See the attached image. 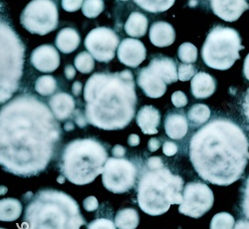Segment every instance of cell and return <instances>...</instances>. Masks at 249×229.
<instances>
[{"label": "cell", "instance_id": "d4e9b609", "mask_svg": "<svg viewBox=\"0 0 249 229\" xmlns=\"http://www.w3.org/2000/svg\"><path fill=\"white\" fill-rule=\"evenodd\" d=\"M22 204L15 198H3L0 200V220L15 221L21 215Z\"/></svg>", "mask_w": 249, "mask_h": 229}, {"label": "cell", "instance_id": "ab89813d", "mask_svg": "<svg viewBox=\"0 0 249 229\" xmlns=\"http://www.w3.org/2000/svg\"><path fill=\"white\" fill-rule=\"evenodd\" d=\"M83 205H84L86 211L91 212L98 210L99 202L95 196H89L84 200V202H83Z\"/></svg>", "mask_w": 249, "mask_h": 229}, {"label": "cell", "instance_id": "60d3db41", "mask_svg": "<svg viewBox=\"0 0 249 229\" xmlns=\"http://www.w3.org/2000/svg\"><path fill=\"white\" fill-rule=\"evenodd\" d=\"M160 141H159L158 139L153 138V139H151V140L149 141L148 148H149L150 152L154 153V152L158 151V150L160 149Z\"/></svg>", "mask_w": 249, "mask_h": 229}, {"label": "cell", "instance_id": "4fadbf2b", "mask_svg": "<svg viewBox=\"0 0 249 229\" xmlns=\"http://www.w3.org/2000/svg\"><path fill=\"white\" fill-rule=\"evenodd\" d=\"M147 50L137 39H124L118 48V58L121 63L128 67L137 68L146 59Z\"/></svg>", "mask_w": 249, "mask_h": 229}, {"label": "cell", "instance_id": "8fae6325", "mask_svg": "<svg viewBox=\"0 0 249 229\" xmlns=\"http://www.w3.org/2000/svg\"><path fill=\"white\" fill-rule=\"evenodd\" d=\"M213 201V193L205 183L190 182L184 186L178 211L186 216L199 218L211 210Z\"/></svg>", "mask_w": 249, "mask_h": 229}, {"label": "cell", "instance_id": "b9f144b4", "mask_svg": "<svg viewBox=\"0 0 249 229\" xmlns=\"http://www.w3.org/2000/svg\"><path fill=\"white\" fill-rule=\"evenodd\" d=\"M112 153H113L114 157L122 158V157L124 156V154H126V149H124V147H122V145H120V144H117V145H115V147L113 148Z\"/></svg>", "mask_w": 249, "mask_h": 229}, {"label": "cell", "instance_id": "cb8c5ba5", "mask_svg": "<svg viewBox=\"0 0 249 229\" xmlns=\"http://www.w3.org/2000/svg\"><path fill=\"white\" fill-rule=\"evenodd\" d=\"M149 26L148 18L140 12H133L126 24H124V31L131 37H142L147 33Z\"/></svg>", "mask_w": 249, "mask_h": 229}, {"label": "cell", "instance_id": "f1b7e54d", "mask_svg": "<svg viewBox=\"0 0 249 229\" xmlns=\"http://www.w3.org/2000/svg\"><path fill=\"white\" fill-rule=\"evenodd\" d=\"M56 89L57 82L52 76H41L35 82V91L41 96H50L56 91Z\"/></svg>", "mask_w": 249, "mask_h": 229}, {"label": "cell", "instance_id": "74e56055", "mask_svg": "<svg viewBox=\"0 0 249 229\" xmlns=\"http://www.w3.org/2000/svg\"><path fill=\"white\" fill-rule=\"evenodd\" d=\"M242 211L247 219H249V176L246 179L245 186H244V192H243V198H242Z\"/></svg>", "mask_w": 249, "mask_h": 229}, {"label": "cell", "instance_id": "7bdbcfd3", "mask_svg": "<svg viewBox=\"0 0 249 229\" xmlns=\"http://www.w3.org/2000/svg\"><path fill=\"white\" fill-rule=\"evenodd\" d=\"M243 111H244V115L247 118L248 122H249V89L247 90L245 96H244V100H243Z\"/></svg>", "mask_w": 249, "mask_h": 229}, {"label": "cell", "instance_id": "8d00e7d4", "mask_svg": "<svg viewBox=\"0 0 249 229\" xmlns=\"http://www.w3.org/2000/svg\"><path fill=\"white\" fill-rule=\"evenodd\" d=\"M188 97L181 91H177L172 95V103L177 108H183L188 105Z\"/></svg>", "mask_w": 249, "mask_h": 229}, {"label": "cell", "instance_id": "1f68e13d", "mask_svg": "<svg viewBox=\"0 0 249 229\" xmlns=\"http://www.w3.org/2000/svg\"><path fill=\"white\" fill-rule=\"evenodd\" d=\"M178 55L183 63L191 64L197 59V49L194 44L185 42L178 47Z\"/></svg>", "mask_w": 249, "mask_h": 229}, {"label": "cell", "instance_id": "5b68a950", "mask_svg": "<svg viewBox=\"0 0 249 229\" xmlns=\"http://www.w3.org/2000/svg\"><path fill=\"white\" fill-rule=\"evenodd\" d=\"M85 224L73 197L61 191L43 190L27 203L22 229H80Z\"/></svg>", "mask_w": 249, "mask_h": 229}, {"label": "cell", "instance_id": "5bb4252c", "mask_svg": "<svg viewBox=\"0 0 249 229\" xmlns=\"http://www.w3.org/2000/svg\"><path fill=\"white\" fill-rule=\"evenodd\" d=\"M31 63L40 72L52 73L60 65V56L53 46L41 45L33 50Z\"/></svg>", "mask_w": 249, "mask_h": 229}, {"label": "cell", "instance_id": "816d5d0a", "mask_svg": "<svg viewBox=\"0 0 249 229\" xmlns=\"http://www.w3.org/2000/svg\"><path fill=\"white\" fill-rule=\"evenodd\" d=\"M120 1H128V0H120Z\"/></svg>", "mask_w": 249, "mask_h": 229}, {"label": "cell", "instance_id": "3957f363", "mask_svg": "<svg viewBox=\"0 0 249 229\" xmlns=\"http://www.w3.org/2000/svg\"><path fill=\"white\" fill-rule=\"evenodd\" d=\"M84 100L89 123L105 131L124 129L136 113L137 95L132 72L94 74L86 82Z\"/></svg>", "mask_w": 249, "mask_h": 229}, {"label": "cell", "instance_id": "681fc988", "mask_svg": "<svg viewBox=\"0 0 249 229\" xmlns=\"http://www.w3.org/2000/svg\"><path fill=\"white\" fill-rule=\"evenodd\" d=\"M76 123L80 128H84L86 126V121L84 120V117H83L80 113H79V116H76Z\"/></svg>", "mask_w": 249, "mask_h": 229}, {"label": "cell", "instance_id": "836d02e7", "mask_svg": "<svg viewBox=\"0 0 249 229\" xmlns=\"http://www.w3.org/2000/svg\"><path fill=\"white\" fill-rule=\"evenodd\" d=\"M178 80L185 82L193 79L196 75V68L192 64H180L178 68Z\"/></svg>", "mask_w": 249, "mask_h": 229}, {"label": "cell", "instance_id": "83f0119b", "mask_svg": "<svg viewBox=\"0 0 249 229\" xmlns=\"http://www.w3.org/2000/svg\"><path fill=\"white\" fill-rule=\"evenodd\" d=\"M188 118L194 126H200V124L206 123L211 118V110L206 105H203V104H196V105H194L190 109Z\"/></svg>", "mask_w": 249, "mask_h": 229}, {"label": "cell", "instance_id": "2e32d148", "mask_svg": "<svg viewBox=\"0 0 249 229\" xmlns=\"http://www.w3.org/2000/svg\"><path fill=\"white\" fill-rule=\"evenodd\" d=\"M213 13L224 21L233 22L249 8L246 0H211Z\"/></svg>", "mask_w": 249, "mask_h": 229}, {"label": "cell", "instance_id": "484cf974", "mask_svg": "<svg viewBox=\"0 0 249 229\" xmlns=\"http://www.w3.org/2000/svg\"><path fill=\"white\" fill-rule=\"evenodd\" d=\"M140 223L139 213L134 208H124L117 212L115 224L118 229H136Z\"/></svg>", "mask_w": 249, "mask_h": 229}, {"label": "cell", "instance_id": "f546056e", "mask_svg": "<svg viewBox=\"0 0 249 229\" xmlns=\"http://www.w3.org/2000/svg\"><path fill=\"white\" fill-rule=\"evenodd\" d=\"M74 64L79 72L83 74H88L94 70L95 61L90 53L81 52L76 56Z\"/></svg>", "mask_w": 249, "mask_h": 229}, {"label": "cell", "instance_id": "7dc6e473", "mask_svg": "<svg viewBox=\"0 0 249 229\" xmlns=\"http://www.w3.org/2000/svg\"><path fill=\"white\" fill-rule=\"evenodd\" d=\"M82 84L80 82H75L73 84V88H72V91H73V94L75 96H79L82 92Z\"/></svg>", "mask_w": 249, "mask_h": 229}, {"label": "cell", "instance_id": "ffe728a7", "mask_svg": "<svg viewBox=\"0 0 249 229\" xmlns=\"http://www.w3.org/2000/svg\"><path fill=\"white\" fill-rule=\"evenodd\" d=\"M149 67L159 75L167 84L176 83L178 80V71L175 61L168 57H159L151 61Z\"/></svg>", "mask_w": 249, "mask_h": 229}, {"label": "cell", "instance_id": "ba28073f", "mask_svg": "<svg viewBox=\"0 0 249 229\" xmlns=\"http://www.w3.org/2000/svg\"><path fill=\"white\" fill-rule=\"evenodd\" d=\"M244 49L237 31L230 27H215L206 37L201 56L204 63L216 70H227L239 59Z\"/></svg>", "mask_w": 249, "mask_h": 229}, {"label": "cell", "instance_id": "f6af8a7d", "mask_svg": "<svg viewBox=\"0 0 249 229\" xmlns=\"http://www.w3.org/2000/svg\"><path fill=\"white\" fill-rule=\"evenodd\" d=\"M75 75H76V70L74 69L73 66L69 65L65 68V76L68 80H72L75 77Z\"/></svg>", "mask_w": 249, "mask_h": 229}, {"label": "cell", "instance_id": "9a60e30c", "mask_svg": "<svg viewBox=\"0 0 249 229\" xmlns=\"http://www.w3.org/2000/svg\"><path fill=\"white\" fill-rule=\"evenodd\" d=\"M138 85L146 96L157 99L164 95L167 83L157 75L150 67L142 68L138 75Z\"/></svg>", "mask_w": 249, "mask_h": 229}, {"label": "cell", "instance_id": "d6986e66", "mask_svg": "<svg viewBox=\"0 0 249 229\" xmlns=\"http://www.w3.org/2000/svg\"><path fill=\"white\" fill-rule=\"evenodd\" d=\"M150 40L157 47L171 46L176 40L175 29L168 22H156L150 29Z\"/></svg>", "mask_w": 249, "mask_h": 229}, {"label": "cell", "instance_id": "44dd1931", "mask_svg": "<svg viewBox=\"0 0 249 229\" xmlns=\"http://www.w3.org/2000/svg\"><path fill=\"white\" fill-rule=\"evenodd\" d=\"M191 88L195 98L206 99L214 93L216 84L214 79L210 74L199 72L192 79Z\"/></svg>", "mask_w": 249, "mask_h": 229}, {"label": "cell", "instance_id": "4dcf8cb0", "mask_svg": "<svg viewBox=\"0 0 249 229\" xmlns=\"http://www.w3.org/2000/svg\"><path fill=\"white\" fill-rule=\"evenodd\" d=\"M235 220L233 216L227 212L215 214L211 222V229H233Z\"/></svg>", "mask_w": 249, "mask_h": 229}, {"label": "cell", "instance_id": "f35d334b", "mask_svg": "<svg viewBox=\"0 0 249 229\" xmlns=\"http://www.w3.org/2000/svg\"><path fill=\"white\" fill-rule=\"evenodd\" d=\"M178 151V145L173 141H165L162 145V153L167 157L175 156Z\"/></svg>", "mask_w": 249, "mask_h": 229}, {"label": "cell", "instance_id": "e575fe53", "mask_svg": "<svg viewBox=\"0 0 249 229\" xmlns=\"http://www.w3.org/2000/svg\"><path fill=\"white\" fill-rule=\"evenodd\" d=\"M115 222L108 218H97L88 224L87 229H117Z\"/></svg>", "mask_w": 249, "mask_h": 229}, {"label": "cell", "instance_id": "f5cc1de1", "mask_svg": "<svg viewBox=\"0 0 249 229\" xmlns=\"http://www.w3.org/2000/svg\"><path fill=\"white\" fill-rule=\"evenodd\" d=\"M1 229H5V228H1Z\"/></svg>", "mask_w": 249, "mask_h": 229}, {"label": "cell", "instance_id": "f907efd6", "mask_svg": "<svg viewBox=\"0 0 249 229\" xmlns=\"http://www.w3.org/2000/svg\"><path fill=\"white\" fill-rule=\"evenodd\" d=\"M73 129H74V126H73V124H72L71 123H66V126H65V130H66V131H71V130H73Z\"/></svg>", "mask_w": 249, "mask_h": 229}, {"label": "cell", "instance_id": "4316f807", "mask_svg": "<svg viewBox=\"0 0 249 229\" xmlns=\"http://www.w3.org/2000/svg\"><path fill=\"white\" fill-rule=\"evenodd\" d=\"M134 1L143 10L158 13L170 9L176 0H134Z\"/></svg>", "mask_w": 249, "mask_h": 229}, {"label": "cell", "instance_id": "52a82bcc", "mask_svg": "<svg viewBox=\"0 0 249 229\" xmlns=\"http://www.w3.org/2000/svg\"><path fill=\"white\" fill-rule=\"evenodd\" d=\"M0 102L3 104L17 91L24 62L22 42L4 22L0 29Z\"/></svg>", "mask_w": 249, "mask_h": 229}, {"label": "cell", "instance_id": "c3c4849f", "mask_svg": "<svg viewBox=\"0 0 249 229\" xmlns=\"http://www.w3.org/2000/svg\"><path fill=\"white\" fill-rule=\"evenodd\" d=\"M243 72L246 77V79L249 81V54L246 56L244 61V66H243Z\"/></svg>", "mask_w": 249, "mask_h": 229}, {"label": "cell", "instance_id": "9c48e42d", "mask_svg": "<svg viewBox=\"0 0 249 229\" xmlns=\"http://www.w3.org/2000/svg\"><path fill=\"white\" fill-rule=\"evenodd\" d=\"M22 26L32 34L46 35L58 26V9L52 0H32L20 18Z\"/></svg>", "mask_w": 249, "mask_h": 229}, {"label": "cell", "instance_id": "7c38bea8", "mask_svg": "<svg viewBox=\"0 0 249 229\" xmlns=\"http://www.w3.org/2000/svg\"><path fill=\"white\" fill-rule=\"evenodd\" d=\"M119 45V36L107 27L93 29L85 39V47L99 62L111 61L115 57Z\"/></svg>", "mask_w": 249, "mask_h": 229}, {"label": "cell", "instance_id": "603a6c76", "mask_svg": "<svg viewBox=\"0 0 249 229\" xmlns=\"http://www.w3.org/2000/svg\"><path fill=\"white\" fill-rule=\"evenodd\" d=\"M80 44V36L78 32L72 28L62 29L56 38L57 48L64 54L74 52Z\"/></svg>", "mask_w": 249, "mask_h": 229}, {"label": "cell", "instance_id": "277c9868", "mask_svg": "<svg viewBox=\"0 0 249 229\" xmlns=\"http://www.w3.org/2000/svg\"><path fill=\"white\" fill-rule=\"evenodd\" d=\"M182 187V177L174 175L160 157H152L141 172L137 187L138 204L144 213L161 215L172 204L181 203Z\"/></svg>", "mask_w": 249, "mask_h": 229}, {"label": "cell", "instance_id": "d6a6232c", "mask_svg": "<svg viewBox=\"0 0 249 229\" xmlns=\"http://www.w3.org/2000/svg\"><path fill=\"white\" fill-rule=\"evenodd\" d=\"M105 7L103 0H85L82 6V12L88 18L99 16Z\"/></svg>", "mask_w": 249, "mask_h": 229}, {"label": "cell", "instance_id": "d590c367", "mask_svg": "<svg viewBox=\"0 0 249 229\" xmlns=\"http://www.w3.org/2000/svg\"><path fill=\"white\" fill-rule=\"evenodd\" d=\"M85 0H62V7L67 12H75L79 10Z\"/></svg>", "mask_w": 249, "mask_h": 229}, {"label": "cell", "instance_id": "30bf717a", "mask_svg": "<svg viewBox=\"0 0 249 229\" xmlns=\"http://www.w3.org/2000/svg\"><path fill=\"white\" fill-rule=\"evenodd\" d=\"M102 181L106 190L113 194H124L135 185L136 165L123 158H109L102 174Z\"/></svg>", "mask_w": 249, "mask_h": 229}, {"label": "cell", "instance_id": "7402d4cb", "mask_svg": "<svg viewBox=\"0 0 249 229\" xmlns=\"http://www.w3.org/2000/svg\"><path fill=\"white\" fill-rule=\"evenodd\" d=\"M164 130L169 138L173 140H181L189 131L188 119L182 114L172 113L165 118Z\"/></svg>", "mask_w": 249, "mask_h": 229}, {"label": "cell", "instance_id": "ac0fdd59", "mask_svg": "<svg viewBox=\"0 0 249 229\" xmlns=\"http://www.w3.org/2000/svg\"><path fill=\"white\" fill-rule=\"evenodd\" d=\"M137 123L144 135H156L160 123V115L157 108L143 106L137 115Z\"/></svg>", "mask_w": 249, "mask_h": 229}, {"label": "cell", "instance_id": "bcb514c9", "mask_svg": "<svg viewBox=\"0 0 249 229\" xmlns=\"http://www.w3.org/2000/svg\"><path fill=\"white\" fill-rule=\"evenodd\" d=\"M233 229H249V220H238Z\"/></svg>", "mask_w": 249, "mask_h": 229}, {"label": "cell", "instance_id": "8992f818", "mask_svg": "<svg viewBox=\"0 0 249 229\" xmlns=\"http://www.w3.org/2000/svg\"><path fill=\"white\" fill-rule=\"evenodd\" d=\"M108 159L106 149L96 140H74L62 154L60 171L62 176L76 185L89 184L103 174Z\"/></svg>", "mask_w": 249, "mask_h": 229}, {"label": "cell", "instance_id": "ee69618b", "mask_svg": "<svg viewBox=\"0 0 249 229\" xmlns=\"http://www.w3.org/2000/svg\"><path fill=\"white\" fill-rule=\"evenodd\" d=\"M140 141H141L140 137L136 134L130 135V137L128 139V143H129V145H131V147H137V145H139Z\"/></svg>", "mask_w": 249, "mask_h": 229}, {"label": "cell", "instance_id": "7a4b0ae2", "mask_svg": "<svg viewBox=\"0 0 249 229\" xmlns=\"http://www.w3.org/2000/svg\"><path fill=\"white\" fill-rule=\"evenodd\" d=\"M190 159L203 180L216 185H231L245 171L249 142L236 123L215 119L193 136Z\"/></svg>", "mask_w": 249, "mask_h": 229}, {"label": "cell", "instance_id": "e0dca14e", "mask_svg": "<svg viewBox=\"0 0 249 229\" xmlns=\"http://www.w3.org/2000/svg\"><path fill=\"white\" fill-rule=\"evenodd\" d=\"M50 110L58 121H65L71 117L75 110V101L67 93H58L49 100Z\"/></svg>", "mask_w": 249, "mask_h": 229}, {"label": "cell", "instance_id": "6da1fadb", "mask_svg": "<svg viewBox=\"0 0 249 229\" xmlns=\"http://www.w3.org/2000/svg\"><path fill=\"white\" fill-rule=\"evenodd\" d=\"M52 111L32 95L18 96L0 113V164L14 176L44 172L61 138Z\"/></svg>", "mask_w": 249, "mask_h": 229}]
</instances>
